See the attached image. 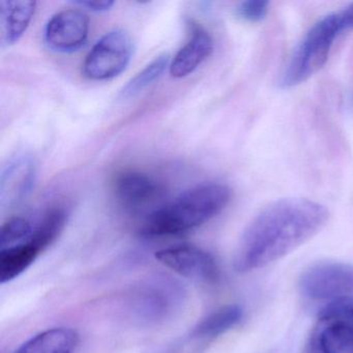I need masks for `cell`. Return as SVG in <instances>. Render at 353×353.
<instances>
[{
  "label": "cell",
  "instance_id": "obj_6",
  "mask_svg": "<svg viewBox=\"0 0 353 353\" xmlns=\"http://www.w3.org/2000/svg\"><path fill=\"white\" fill-rule=\"evenodd\" d=\"M183 290L168 279H159L137 289L132 310L137 319L148 323L164 321L183 301Z\"/></svg>",
  "mask_w": 353,
  "mask_h": 353
},
{
  "label": "cell",
  "instance_id": "obj_17",
  "mask_svg": "<svg viewBox=\"0 0 353 353\" xmlns=\"http://www.w3.org/2000/svg\"><path fill=\"white\" fill-rule=\"evenodd\" d=\"M67 219L68 214L63 208H52L45 214L40 224L32 231L28 241L44 252L59 236L65 228Z\"/></svg>",
  "mask_w": 353,
  "mask_h": 353
},
{
  "label": "cell",
  "instance_id": "obj_7",
  "mask_svg": "<svg viewBox=\"0 0 353 353\" xmlns=\"http://www.w3.org/2000/svg\"><path fill=\"white\" fill-rule=\"evenodd\" d=\"M160 263L185 278L214 282L220 270L212 254L193 245H181L161 250L154 254Z\"/></svg>",
  "mask_w": 353,
  "mask_h": 353
},
{
  "label": "cell",
  "instance_id": "obj_19",
  "mask_svg": "<svg viewBox=\"0 0 353 353\" xmlns=\"http://www.w3.org/2000/svg\"><path fill=\"white\" fill-rule=\"evenodd\" d=\"M318 320L321 325L346 324L353 326V297H342L328 301L318 312Z\"/></svg>",
  "mask_w": 353,
  "mask_h": 353
},
{
  "label": "cell",
  "instance_id": "obj_22",
  "mask_svg": "<svg viewBox=\"0 0 353 353\" xmlns=\"http://www.w3.org/2000/svg\"><path fill=\"white\" fill-rule=\"evenodd\" d=\"M77 5L85 8L92 12H106L113 7L114 3L110 0H85V1H77Z\"/></svg>",
  "mask_w": 353,
  "mask_h": 353
},
{
  "label": "cell",
  "instance_id": "obj_9",
  "mask_svg": "<svg viewBox=\"0 0 353 353\" xmlns=\"http://www.w3.org/2000/svg\"><path fill=\"white\" fill-rule=\"evenodd\" d=\"M113 185L117 199L129 210L145 208L164 195L162 185L156 179L139 171L119 173Z\"/></svg>",
  "mask_w": 353,
  "mask_h": 353
},
{
  "label": "cell",
  "instance_id": "obj_8",
  "mask_svg": "<svg viewBox=\"0 0 353 353\" xmlns=\"http://www.w3.org/2000/svg\"><path fill=\"white\" fill-rule=\"evenodd\" d=\"M90 19L83 12L63 10L55 14L45 28V41L57 52L73 53L85 45Z\"/></svg>",
  "mask_w": 353,
  "mask_h": 353
},
{
  "label": "cell",
  "instance_id": "obj_15",
  "mask_svg": "<svg viewBox=\"0 0 353 353\" xmlns=\"http://www.w3.org/2000/svg\"><path fill=\"white\" fill-rule=\"evenodd\" d=\"M243 316V307L239 305H227L210 313L198 322L191 334L192 340H210L234 327Z\"/></svg>",
  "mask_w": 353,
  "mask_h": 353
},
{
  "label": "cell",
  "instance_id": "obj_12",
  "mask_svg": "<svg viewBox=\"0 0 353 353\" xmlns=\"http://www.w3.org/2000/svg\"><path fill=\"white\" fill-rule=\"evenodd\" d=\"M79 342V334L73 328H50L24 342L14 353H75Z\"/></svg>",
  "mask_w": 353,
  "mask_h": 353
},
{
  "label": "cell",
  "instance_id": "obj_3",
  "mask_svg": "<svg viewBox=\"0 0 353 353\" xmlns=\"http://www.w3.org/2000/svg\"><path fill=\"white\" fill-rule=\"evenodd\" d=\"M343 32L346 30L340 11L314 24L293 52L281 78V86L293 88L318 73L327 61L334 41Z\"/></svg>",
  "mask_w": 353,
  "mask_h": 353
},
{
  "label": "cell",
  "instance_id": "obj_4",
  "mask_svg": "<svg viewBox=\"0 0 353 353\" xmlns=\"http://www.w3.org/2000/svg\"><path fill=\"white\" fill-rule=\"evenodd\" d=\"M134 45L129 32L114 30L107 32L92 47L83 63L85 77L96 81L121 75L132 59Z\"/></svg>",
  "mask_w": 353,
  "mask_h": 353
},
{
  "label": "cell",
  "instance_id": "obj_13",
  "mask_svg": "<svg viewBox=\"0 0 353 353\" xmlns=\"http://www.w3.org/2000/svg\"><path fill=\"white\" fill-rule=\"evenodd\" d=\"M34 181V166L26 157L12 161L1 173L0 195L3 201H16L28 195Z\"/></svg>",
  "mask_w": 353,
  "mask_h": 353
},
{
  "label": "cell",
  "instance_id": "obj_18",
  "mask_svg": "<svg viewBox=\"0 0 353 353\" xmlns=\"http://www.w3.org/2000/svg\"><path fill=\"white\" fill-rule=\"evenodd\" d=\"M170 57L168 54H162L157 57L150 65H146L135 77L132 78L127 85L121 90V98L123 100L134 98L152 85L165 73L167 68L170 67Z\"/></svg>",
  "mask_w": 353,
  "mask_h": 353
},
{
  "label": "cell",
  "instance_id": "obj_10",
  "mask_svg": "<svg viewBox=\"0 0 353 353\" xmlns=\"http://www.w3.org/2000/svg\"><path fill=\"white\" fill-rule=\"evenodd\" d=\"M214 50V41L210 34L200 26H194L189 42L176 53L171 61L169 71L176 79L187 77L196 71Z\"/></svg>",
  "mask_w": 353,
  "mask_h": 353
},
{
  "label": "cell",
  "instance_id": "obj_5",
  "mask_svg": "<svg viewBox=\"0 0 353 353\" xmlns=\"http://www.w3.org/2000/svg\"><path fill=\"white\" fill-rule=\"evenodd\" d=\"M299 290L303 296L316 301H334L353 297V264L321 262L301 274Z\"/></svg>",
  "mask_w": 353,
  "mask_h": 353
},
{
  "label": "cell",
  "instance_id": "obj_16",
  "mask_svg": "<svg viewBox=\"0 0 353 353\" xmlns=\"http://www.w3.org/2000/svg\"><path fill=\"white\" fill-rule=\"evenodd\" d=\"M317 344L322 353H353V326L346 324L321 325Z\"/></svg>",
  "mask_w": 353,
  "mask_h": 353
},
{
  "label": "cell",
  "instance_id": "obj_2",
  "mask_svg": "<svg viewBox=\"0 0 353 353\" xmlns=\"http://www.w3.org/2000/svg\"><path fill=\"white\" fill-rule=\"evenodd\" d=\"M231 196L230 188L223 183L198 185L152 210L142 223L140 234L171 236L193 230L218 216L228 205Z\"/></svg>",
  "mask_w": 353,
  "mask_h": 353
},
{
  "label": "cell",
  "instance_id": "obj_11",
  "mask_svg": "<svg viewBox=\"0 0 353 353\" xmlns=\"http://www.w3.org/2000/svg\"><path fill=\"white\" fill-rule=\"evenodd\" d=\"M36 1L3 0L0 3V41L3 47L16 44L28 30L34 12Z\"/></svg>",
  "mask_w": 353,
  "mask_h": 353
},
{
  "label": "cell",
  "instance_id": "obj_23",
  "mask_svg": "<svg viewBox=\"0 0 353 353\" xmlns=\"http://www.w3.org/2000/svg\"><path fill=\"white\" fill-rule=\"evenodd\" d=\"M340 12L346 32L347 30H353V3L345 9L341 10Z\"/></svg>",
  "mask_w": 353,
  "mask_h": 353
},
{
  "label": "cell",
  "instance_id": "obj_1",
  "mask_svg": "<svg viewBox=\"0 0 353 353\" xmlns=\"http://www.w3.org/2000/svg\"><path fill=\"white\" fill-rule=\"evenodd\" d=\"M328 219L325 206L305 198L268 204L245 228L233 259L235 270L252 272L285 257L317 235Z\"/></svg>",
  "mask_w": 353,
  "mask_h": 353
},
{
  "label": "cell",
  "instance_id": "obj_20",
  "mask_svg": "<svg viewBox=\"0 0 353 353\" xmlns=\"http://www.w3.org/2000/svg\"><path fill=\"white\" fill-rule=\"evenodd\" d=\"M32 227L26 219L14 216L9 219L1 227L0 245L3 249L11 247L13 243L28 239L32 235Z\"/></svg>",
  "mask_w": 353,
  "mask_h": 353
},
{
  "label": "cell",
  "instance_id": "obj_14",
  "mask_svg": "<svg viewBox=\"0 0 353 353\" xmlns=\"http://www.w3.org/2000/svg\"><path fill=\"white\" fill-rule=\"evenodd\" d=\"M43 253L38 247L26 241L0 251V283L11 282L21 276Z\"/></svg>",
  "mask_w": 353,
  "mask_h": 353
},
{
  "label": "cell",
  "instance_id": "obj_21",
  "mask_svg": "<svg viewBox=\"0 0 353 353\" xmlns=\"http://www.w3.org/2000/svg\"><path fill=\"white\" fill-rule=\"evenodd\" d=\"M270 3L264 0H250L241 3L237 7L236 15L248 22H259L265 18L268 13Z\"/></svg>",
  "mask_w": 353,
  "mask_h": 353
}]
</instances>
